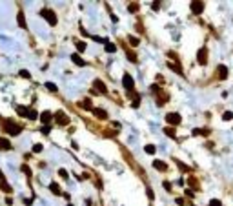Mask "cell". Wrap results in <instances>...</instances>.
<instances>
[{
    "instance_id": "1",
    "label": "cell",
    "mask_w": 233,
    "mask_h": 206,
    "mask_svg": "<svg viewBox=\"0 0 233 206\" xmlns=\"http://www.w3.org/2000/svg\"><path fill=\"white\" fill-rule=\"evenodd\" d=\"M2 128L7 131V135H11V137H17L18 133H22V130H24V126H20V124L13 122L11 119H7V121H4L2 122Z\"/></svg>"
},
{
    "instance_id": "2",
    "label": "cell",
    "mask_w": 233,
    "mask_h": 206,
    "mask_svg": "<svg viewBox=\"0 0 233 206\" xmlns=\"http://www.w3.org/2000/svg\"><path fill=\"white\" fill-rule=\"evenodd\" d=\"M40 17H44L47 24H51V26H57V13L53 11V9H49V7H44V9H40Z\"/></svg>"
},
{
    "instance_id": "3",
    "label": "cell",
    "mask_w": 233,
    "mask_h": 206,
    "mask_svg": "<svg viewBox=\"0 0 233 206\" xmlns=\"http://www.w3.org/2000/svg\"><path fill=\"white\" fill-rule=\"evenodd\" d=\"M53 121H55L58 126H67V124L71 122V119H69V117H67V115H66L62 109H58L57 113L53 115Z\"/></svg>"
},
{
    "instance_id": "4",
    "label": "cell",
    "mask_w": 233,
    "mask_h": 206,
    "mask_svg": "<svg viewBox=\"0 0 233 206\" xmlns=\"http://www.w3.org/2000/svg\"><path fill=\"white\" fill-rule=\"evenodd\" d=\"M93 88H95L93 91H95L97 95H108V88H106V84L102 82L100 79H95V80H93Z\"/></svg>"
},
{
    "instance_id": "5",
    "label": "cell",
    "mask_w": 233,
    "mask_h": 206,
    "mask_svg": "<svg viewBox=\"0 0 233 206\" xmlns=\"http://www.w3.org/2000/svg\"><path fill=\"white\" fill-rule=\"evenodd\" d=\"M166 122L170 124L171 128H175V126H178V124L182 122V117L178 113H168L166 115Z\"/></svg>"
},
{
    "instance_id": "6",
    "label": "cell",
    "mask_w": 233,
    "mask_h": 206,
    "mask_svg": "<svg viewBox=\"0 0 233 206\" xmlns=\"http://www.w3.org/2000/svg\"><path fill=\"white\" fill-rule=\"evenodd\" d=\"M197 62H198L200 66H204V64L208 62V49H206V47H200V49H198V53H197Z\"/></svg>"
},
{
    "instance_id": "7",
    "label": "cell",
    "mask_w": 233,
    "mask_h": 206,
    "mask_svg": "<svg viewBox=\"0 0 233 206\" xmlns=\"http://www.w3.org/2000/svg\"><path fill=\"white\" fill-rule=\"evenodd\" d=\"M39 119H40V122L44 124V126H49L51 121H53V113H51V111H42V113L39 115Z\"/></svg>"
},
{
    "instance_id": "8",
    "label": "cell",
    "mask_w": 233,
    "mask_h": 206,
    "mask_svg": "<svg viewBox=\"0 0 233 206\" xmlns=\"http://www.w3.org/2000/svg\"><path fill=\"white\" fill-rule=\"evenodd\" d=\"M122 84H124V88L126 89H133V86H135V80H133V77L129 75V73H124V79H122Z\"/></svg>"
},
{
    "instance_id": "9",
    "label": "cell",
    "mask_w": 233,
    "mask_h": 206,
    "mask_svg": "<svg viewBox=\"0 0 233 206\" xmlns=\"http://www.w3.org/2000/svg\"><path fill=\"white\" fill-rule=\"evenodd\" d=\"M217 77H219V80H226V79H228V68H226L224 64H219V68H217Z\"/></svg>"
},
{
    "instance_id": "10",
    "label": "cell",
    "mask_w": 233,
    "mask_h": 206,
    "mask_svg": "<svg viewBox=\"0 0 233 206\" xmlns=\"http://www.w3.org/2000/svg\"><path fill=\"white\" fill-rule=\"evenodd\" d=\"M190 7H191V11H193L195 15H200L204 11V2H191Z\"/></svg>"
},
{
    "instance_id": "11",
    "label": "cell",
    "mask_w": 233,
    "mask_h": 206,
    "mask_svg": "<svg viewBox=\"0 0 233 206\" xmlns=\"http://www.w3.org/2000/svg\"><path fill=\"white\" fill-rule=\"evenodd\" d=\"M0 150H2V151H9V150H13V144L9 142V139L0 137Z\"/></svg>"
},
{
    "instance_id": "12",
    "label": "cell",
    "mask_w": 233,
    "mask_h": 206,
    "mask_svg": "<svg viewBox=\"0 0 233 206\" xmlns=\"http://www.w3.org/2000/svg\"><path fill=\"white\" fill-rule=\"evenodd\" d=\"M93 113H95V117L100 119V121L108 119V111H106V109H102V108H93Z\"/></svg>"
},
{
    "instance_id": "13",
    "label": "cell",
    "mask_w": 233,
    "mask_h": 206,
    "mask_svg": "<svg viewBox=\"0 0 233 206\" xmlns=\"http://www.w3.org/2000/svg\"><path fill=\"white\" fill-rule=\"evenodd\" d=\"M168 66H170V69H171V71H175V73H178V75H182V68H180V64H178L177 60L168 62Z\"/></svg>"
},
{
    "instance_id": "14",
    "label": "cell",
    "mask_w": 233,
    "mask_h": 206,
    "mask_svg": "<svg viewBox=\"0 0 233 206\" xmlns=\"http://www.w3.org/2000/svg\"><path fill=\"white\" fill-rule=\"evenodd\" d=\"M0 190H2L4 193H13V186L9 184L7 181H0Z\"/></svg>"
},
{
    "instance_id": "15",
    "label": "cell",
    "mask_w": 233,
    "mask_h": 206,
    "mask_svg": "<svg viewBox=\"0 0 233 206\" xmlns=\"http://www.w3.org/2000/svg\"><path fill=\"white\" fill-rule=\"evenodd\" d=\"M17 20H18V26L22 29H27V24H26V17H24V11H18L17 15Z\"/></svg>"
},
{
    "instance_id": "16",
    "label": "cell",
    "mask_w": 233,
    "mask_h": 206,
    "mask_svg": "<svg viewBox=\"0 0 233 206\" xmlns=\"http://www.w3.org/2000/svg\"><path fill=\"white\" fill-rule=\"evenodd\" d=\"M26 119H29V121H37V119H39V111H37L35 108H29V109H27V117H26Z\"/></svg>"
},
{
    "instance_id": "17",
    "label": "cell",
    "mask_w": 233,
    "mask_h": 206,
    "mask_svg": "<svg viewBox=\"0 0 233 206\" xmlns=\"http://www.w3.org/2000/svg\"><path fill=\"white\" fill-rule=\"evenodd\" d=\"M27 109H29V108H27V106H15V111H17V113H18L20 117H27Z\"/></svg>"
},
{
    "instance_id": "18",
    "label": "cell",
    "mask_w": 233,
    "mask_h": 206,
    "mask_svg": "<svg viewBox=\"0 0 233 206\" xmlns=\"http://www.w3.org/2000/svg\"><path fill=\"white\" fill-rule=\"evenodd\" d=\"M71 60L75 62L77 66H80V68H82V66H86V62H84V59H82V57H80L78 53H73V55H71Z\"/></svg>"
},
{
    "instance_id": "19",
    "label": "cell",
    "mask_w": 233,
    "mask_h": 206,
    "mask_svg": "<svg viewBox=\"0 0 233 206\" xmlns=\"http://www.w3.org/2000/svg\"><path fill=\"white\" fill-rule=\"evenodd\" d=\"M153 166H155V170H158V171H166L168 170V164L164 161H153Z\"/></svg>"
},
{
    "instance_id": "20",
    "label": "cell",
    "mask_w": 233,
    "mask_h": 206,
    "mask_svg": "<svg viewBox=\"0 0 233 206\" xmlns=\"http://www.w3.org/2000/svg\"><path fill=\"white\" fill-rule=\"evenodd\" d=\"M129 97H133L131 108H138V106H140V95H137V93H129Z\"/></svg>"
},
{
    "instance_id": "21",
    "label": "cell",
    "mask_w": 233,
    "mask_h": 206,
    "mask_svg": "<svg viewBox=\"0 0 233 206\" xmlns=\"http://www.w3.org/2000/svg\"><path fill=\"white\" fill-rule=\"evenodd\" d=\"M49 190H51L55 195H62V190H60V186H58L57 183H51V184H49Z\"/></svg>"
},
{
    "instance_id": "22",
    "label": "cell",
    "mask_w": 233,
    "mask_h": 206,
    "mask_svg": "<svg viewBox=\"0 0 233 206\" xmlns=\"http://www.w3.org/2000/svg\"><path fill=\"white\" fill-rule=\"evenodd\" d=\"M138 7H140V4H138V2H131V4L128 6V11H129V13H137V11H138Z\"/></svg>"
},
{
    "instance_id": "23",
    "label": "cell",
    "mask_w": 233,
    "mask_h": 206,
    "mask_svg": "<svg viewBox=\"0 0 233 206\" xmlns=\"http://www.w3.org/2000/svg\"><path fill=\"white\" fill-rule=\"evenodd\" d=\"M20 168H22V171H24V173L27 175V179H31V175H33V171H31V168H29V166H27V164H22V166H20Z\"/></svg>"
},
{
    "instance_id": "24",
    "label": "cell",
    "mask_w": 233,
    "mask_h": 206,
    "mask_svg": "<svg viewBox=\"0 0 233 206\" xmlns=\"http://www.w3.org/2000/svg\"><path fill=\"white\" fill-rule=\"evenodd\" d=\"M80 106H82L84 109H93V106H91V101H89V99H84V101L80 102Z\"/></svg>"
},
{
    "instance_id": "25",
    "label": "cell",
    "mask_w": 233,
    "mask_h": 206,
    "mask_svg": "<svg viewBox=\"0 0 233 206\" xmlns=\"http://www.w3.org/2000/svg\"><path fill=\"white\" fill-rule=\"evenodd\" d=\"M164 133H166L168 137H171V139H175V128H171V126L164 128Z\"/></svg>"
},
{
    "instance_id": "26",
    "label": "cell",
    "mask_w": 233,
    "mask_h": 206,
    "mask_svg": "<svg viewBox=\"0 0 233 206\" xmlns=\"http://www.w3.org/2000/svg\"><path fill=\"white\" fill-rule=\"evenodd\" d=\"M106 51H108V53H115L116 46H115V44H111V42H108V44H106Z\"/></svg>"
},
{
    "instance_id": "27",
    "label": "cell",
    "mask_w": 233,
    "mask_h": 206,
    "mask_svg": "<svg viewBox=\"0 0 233 206\" xmlns=\"http://www.w3.org/2000/svg\"><path fill=\"white\" fill-rule=\"evenodd\" d=\"M46 88H47L49 91H53V93H57V91H58L57 84H53V82H46Z\"/></svg>"
},
{
    "instance_id": "28",
    "label": "cell",
    "mask_w": 233,
    "mask_h": 206,
    "mask_svg": "<svg viewBox=\"0 0 233 206\" xmlns=\"http://www.w3.org/2000/svg\"><path fill=\"white\" fill-rule=\"evenodd\" d=\"M18 75H20V77H24V79H27V80H31V73H29L27 69H20Z\"/></svg>"
},
{
    "instance_id": "29",
    "label": "cell",
    "mask_w": 233,
    "mask_h": 206,
    "mask_svg": "<svg viewBox=\"0 0 233 206\" xmlns=\"http://www.w3.org/2000/svg\"><path fill=\"white\" fill-rule=\"evenodd\" d=\"M155 150H157V148L153 144H148L146 148H144V151H146V153H149V155H153V153H155Z\"/></svg>"
},
{
    "instance_id": "30",
    "label": "cell",
    "mask_w": 233,
    "mask_h": 206,
    "mask_svg": "<svg viewBox=\"0 0 233 206\" xmlns=\"http://www.w3.org/2000/svg\"><path fill=\"white\" fill-rule=\"evenodd\" d=\"M77 51L78 53H84L86 51V42H77Z\"/></svg>"
},
{
    "instance_id": "31",
    "label": "cell",
    "mask_w": 233,
    "mask_h": 206,
    "mask_svg": "<svg viewBox=\"0 0 233 206\" xmlns=\"http://www.w3.org/2000/svg\"><path fill=\"white\" fill-rule=\"evenodd\" d=\"M126 57H128V59H129V60H131V62H137V55H135V53H133V51H131V49H128V53H126Z\"/></svg>"
},
{
    "instance_id": "32",
    "label": "cell",
    "mask_w": 233,
    "mask_h": 206,
    "mask_svg": "<svg viewBox=\"0 0 233 206\" xmlns=\"http://www.w3.org/2000/svg\"><path fill=\"white\" fill-rule=\"evenodd\" d=\"M222 119H224V121H231L233 113H231V111H224V113H222Z\"/></svg>"
},
{
    "instance_id": "33",
    "label": "cell",
    "mask_w": 233,
    "mask_h": 206,
    "mask_svg": "<svg viewBox=\"0 0 233 206\" xmlns=\"http://www.w3.org/2000/svg\"><path fill=\"white\" fill-rule=\"evenodd\" d=\"M40 131H42L44 135H49V133H51V126H42V128H40Z\"/></svg>"
},
{
    "instance_id": "34",
    "label": "cell",
    "mask_w": 233,
    "mask_h": 206,
    "mask_svg": "<svg viewBox=\"0 0 233 206\" xmlns=\"http://www.w3.org/2000/svg\"><path fill=\"white\" fill-rule=\"evenodd\" d=\"M58 175H60L62 179H67V177H69V173H67V171H66L64 168H60V170H58Z\"/></svg>"
},
{
    "instance_id": "35",
    "label": "cell",
    "mask_w": 233,
    "mask_h": 206,
    "mask_svg": "<svg viewBox=\"0 0 233 206\" xmlns=\"http://www.w3.org/2000/svg\"><path fill=\"white\" fill-rule=\"evenodd\" d=\"M42 150H44V146H42V144H35V146H33V151H35V153H40Z\"/></svg>"
},
{
    "instance_id": "36",
    "label": "cell",
    "mask_w": 233,
    "mask_h": 206,
    "mask_svg": "<svg viewBox=\"0 0 233 206\" xmlns=\"http://www.w3.org/2000/svg\"><path fill=\"white\" fill-rule=\"evenodd\" d=\"M210 206H222V203H220L219 199H211V201H210Z\"/></svg>"
},
{
    "instance_id": "37",
    "label": "cell",
    "mask_w": 233,
    "mask_h": 206,
    "mask_svg": "<svg viewBox=\"0 0 233 206\" xmlns=\"http://www.w3.org/2000/svg\"><path fill=\"white\" fill-rule=\"evenodd\" d=\"M129 44L131 46H138V39L137 37H129Z\"/></svg>"
},
{
    "instance_id": "38",
    "label": "cell",
    "mask_w": 233,
    "mask_h": 206,
    "mask_svg": "<svg viewBox=\"0 0 233 206\" xmlns=\"http://www.w3.org/2000/svg\"><path fill=\"white\" fill-rule=\"evenodd\" d=\"M184 195H186V197H190V199H193V197H195L193 190H186V192H184Z\"/></svg>"
},
{
    "instance_id": "39",
    "label": "cell",
    "mask_w": 233,
    "mask_h": 206,
    "mask_svg": "<svg viewBox=\"0 0 233 206\" xmlns=\"http://www.w3.org/2000/svg\"><path fill=\"white\" fill-rule=\"evenodd\" d=\"M151 7H153V11H158V9H160V2H153Z\"/></svg>"
},
{
    "instance_id": "40",
    "label": "cell",
    "mask_w": 233,
    "mask_h": 206,
    "mask_svg": "<svg viewBox=\"0 0 233 206\" xmlns=\"http://www.w3.org/2000/svg\"><path fill=\"white\" fill-rule=\"evenodd\" d=\"M164 188H166L168 192H171V183H168V181H164Z\"/></svg>"
},
{
    "instance_id": "41",
    "label": "cell",
    "mask_w": 233,
    "mask_h": 206,
    "mask_svg": "<svg viewBox=\"0 0 233 206\" xmlns=\"http://www.w3.org/2000/svg\"><path fill=\"white\" fill-rule=\"evenodd\" d=\"M148 197H149V199H153V197H155V195H153V190H151V188H148Z\"/></svg>"
},
{
    "instance_id": "42",
    "label": "cell",
    "mask_w": 233,
    "mask_h": 206,
    "mask_svg": "<svg viewBox=\"0 0 233 206\" xmlns=\"http://www.w3.org/2000/svg\"><path fill=\"white\" fill-rule=\"evenodd\" d=\"M177 204L182 206V204H184V199H182V197H178V199H177Z\"/></svg>"
},
{
    "instance_id": "43",
    "label": "cell",
    "mask_w": 233,
    "mask_h": 206,
    "mask_svg": "<svg viewBox=\"0 0 233 206\" xmlns=\"http://www.w3.org/2000/svg\"><path fill=\"white\" fill-rule=\"evenodd\" d=\"M190 183H191V186H195V188H197V179H193V177H191V179H190Z\"/></svg>"
},
{
    "instance_id": "44",
    "label": "cell",
    "mask_w": 233,
    "mask_h": 206,
    "mask_svg": "<svg viewBox=\"0 0 233 206\" xmlns=\"http://www.w3.org/2000/svg\"><path fill=\"white\" fill-rule=\"evenodd\" d=\"M0 181H6V177H4V173H2V170H0Z\"/></svg>"
},
{
    "instance_id": "45",
    "label": "cell",
    "mask_w": 233,
    "mask_h": 206,
    "mask_svg": "<svg viewBox=\"0 0 233 206\" xmlns=\"http://www.w3.org/2000/svg\"><path fill=\"white\" fill-rule=\"evenodd\" d=\"M67 206H73V204H67Z\"/></svg>"
}]
</instances>
